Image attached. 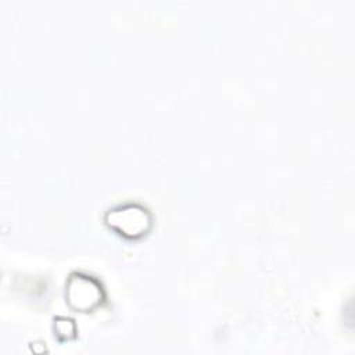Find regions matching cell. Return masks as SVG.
<instances>
[{"label": "cell", "instance_id": "cell-1", "mask_svg": "<svg viewBox=\"0 0 355 355\" xmlns=\"http://www.w3.org/2000/svg\"><path fill=\"white\" fill-rule=\"evenodd\" d=\"M107 222L122 234L136 237L147 230L151 219L147 209L139 205H125L110 212Z\"/></svg>", "mask_w": 355, "mask_h": 355}, {"label": "cell", "instance_id": "cell-2", "mask_svg": "<svg viewBox=\"0 0 355 355\" xmlns=\"http://www.w3.org/2000/svg\"><path fill=\"white\" fill-rule=\"evenodd\" d=\"M100 293L98 284L86 276L78 275L69 280L68 301L76 309L93 308L98 302Z\"/></svg>", "mask_w": 355, "mask_h": 355}]
</instances>
